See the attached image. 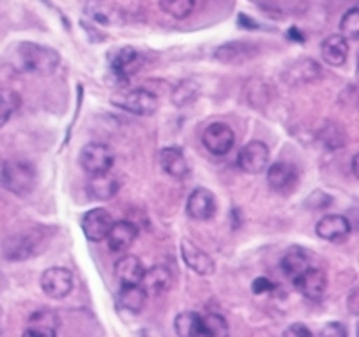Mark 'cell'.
I'll return each instance as SVG.
<instances>
[{
  "label": "cell",
  "mask_w": 359,
  "mask_h": 337,
  "mask_svg": "<svg viewBox=\"0 0 359 337\" xmlns=\"http://www.w3.org/2000/svg\"><path fill=\"white\" fill-rule=\"evenodd\" d=\"M62 63V56L53 47L41 43H33V41H22L15 53V65L20 70L36 76H50L57 70Z\"/></svg>",
  "instance_id": "obj_1"
},
{
  "label": "cell",
  "mask_w": 359,
  "mask_h": 337,
  "mask_svg": "<svg viewBox=\"0 0 359 337\" xmlns=\"http://www.w3.org/2000/svg\"><path fill=\"white\" fill-rule=\"evenodd\" d=\"M0 183L13 194L27 195L36 187V171L24 160H8L0 165Z\"/></svg>",
  "instance_id": "obj_2"
},
{
  "label": "cell",
  "mask_w": 359,
  "mask_h": 337,
  "mask_svg": "<svg viewBox=\"0 0 359 337\" xmlns=\"http://www.w3.org/2000/svg\"><path fill=\"white\" fill-rule=\"evenodd\" d=\"M110 102L118 110L128 111L139 117H149L158 110V97L153 90L137 88L128 92H118L110 97Z\"/></svg>",
  "instance_id": "obj_3"
},
{
  "label": "cell",
  "mask_w": 359,
  "mask_h": 337,
  "mask_svg": "<svg viewBox=\"0 0 359 337\" xmlns=\"http://www.w3.org/2000/svg\"><path fill=\"white\" fill-rule=\"evenodd\" d=\"M43 246L45 235H41L38 230H25L9 235L2 244V253L8 260L20 262V260L33 259L43 249Z\"/></svg>",
  "instance_id": "obj_4"
},
{
  "label": "cell",
  "mask_w": 359,
  "mask_h": 337,
  "mask_svg": "<svg viewBox=\"0 0 359 337\" xmlns=\"http://www.w3.org/2000/svg\"><path fill=\"white\" fill-rule=\"evenodd\" d=\"M115 156L107 144L90 142L79 153V165L85 172L92 174H102V172L111 171Z\"/></svg>",
  "instance_id": "obj_5"
},
{
  "label": "cell",
  "mask_w": 359,
  "mask_h": 337,
  "mask_svg": "<svg viewBox=\"0 0 359 337\" xmlns=\"http://www.w3.org/2000/svg\"><path fill=\"white\" fill-rule=\"evenodd\" d=\"M205 149L214 156H226L236 146V133L224 122H212L201 137Z\"/></svg>",
  "instance_id": "obj_6"
},
{
  "label": "cell",
  "mask_w": 359,
  "mask_h": 337,
  "mask_svg": "<svg viewBox=\"0 0 359 337\" xmlns=\"http://www.w3.org/2000/svg\"><path fill=\"white\" fill-rule=\"evenodd\" d=\"M237 165L246 174H261L269 165V147L261 140H252L239 151Z\"/></svg>",
  "instance_id": "obj_7"
},
{
  "label": "cell",
  "mask_w": 359,
  "mask_h": 337,
  "mask_svg": "<svg viewBox=\"0 0 359 337\" xmlns=\"http://www.w3.org/2000/svg\"><path fill=\"white\" fill-rule=\"evenodd\" d=\"M40 285L41 291L49 298L54 300H62L70 294L74 287V275L70 273V269L67 268H49L41 273L40 277Z\"/></svg>",
  "instance_id": "obj_8"
},
{
  "label": "cell",
  "mask_w": 359,
  "mask_h": 337,
  "mask_svg": "<svg viewBox=\"0 0 359 337\" xmlns=\"http://www.w3.org/2000/svg\"><path fill=\"white\" fill-rule=\"evenodd\" d=\"M257 54L259 47L252 41H229L214 50V60L223 65H245Z\"/></svg>",
  "instance_id": "obj_9"
},
{
  "label": "cell",
  "mask_w": 359,
  "mask_h": 337,
  "mask_svg": "<svg viewBox=\"0 0 359 337\" xmlns=\"http://www.w3.org/2000/svg\"><path fill=\"white\" fill-rule=\"evenodd\" d=\"M266 181L269 188L278 194H290L298 181V171L293 163L277 162L266 167Z\"/></svg>",
  "instance_id": "obj_10"
},
{
  "label": "cell",
  "mask_w": 359,
  "mask_h": 337,
  "mask_svg": "<svg viewBox=\"0 0 359 337\" xmlns=\"http://www.w3.org/2000/svg\"><path fill=\"white\" fill-rule=\"evenodd\" d=\"M114 224V217L107 208H92L81 217V230L92 242H101L107 239V233Z\"/></svg>",
  "instance_id": "obj_11"
},
{
  "label": "cell",
  "mask_w": 359,
  "mask_h": 337,
  "mask_svg": "<svg viewBox=\"0 0 359 337\" xmlns=\"http://www.w3.org/2000/svg\"><path fill=\"white\" fill-rule=\"evenodd\" d=\"M140 61H142V56L133 47H121L108 54V65L117 79L131 78L139 70Z\"/></svg>",
  "instance_id": "obj_12"
},
{
  "label": "cell",
  "mask_w": 359,
  "mask_h": 337,
  "mask_svg": "<svg viewBox=\"0 0 359 337\" xmlns=\"http://www.w3.org/2000/svg\"><path fill=\"white\" fill-rule=\"evenodd\" d=\"M322 67L316 63L311 57H300L294 63L286 67L284 74H282V78L287 85L291 86H298V85H307V83H314L318 81L322 78Z\"/></svg>",
  "instance_id": "obj_13"
},
{
  "label": "cell",
  "mask_w": 359,
  "mask_h": 337,
  "mask_svg": "<svg viewBox=\"0 0 359 337\" xmlns=\"http://www.w3.org/2000/svg\"><path fill=\"white\" fill-rule=\"evenodd\" d=\"M293 285L298 293L309 300H320L327 291V277L322 269L307 268L293 278Z\"/></svg>",
  "instance_id": "obj_14"
},
{
  "label": "cell",
  "mask_w": 359,
  "mask_h": 337,
  "mask_svg": "<svg viewBox=\"0 0 359 337\" xmlns=\"http://www.w3.org/2000/svg\"><path fill=\"white\" fill-rule=\"evenodd\" d=\"M217 203L214 194L208 188L198 187L191 192L187 199V216L194 221H208L216 216Z\"/></svg>",
  "instance_id": "obj_15"
},
{
  "label": "cell",
  "mask_w": 359,
  "mask_h": 337,
  "mask_svg": "<svg viewBox=\"0 0 359 337\" xmlns=\"http://www.w3.org/2000/svg\"><path fill=\"white\" fill-rule=\"evenodd\" d=\"M182 259H184L185 266H187L191 271H194L200 277H210L216 271V262L208 253H205L203 249L198 248L196 244L189 242V240H182Z\"/></svg>",
  "instance_id": "obj_16"
},
{
  "label": "cell",
  "mask_w": 359,
  "mask_h": 337,
  "mask_svg": "<svg viewBox=\"0 0 359 337\" xmlns=\"http://www.w3.org/2000/svg\"><path fill=\"white\" fill-rule=\"evenodd\" d=\"M316 235L323 240H329V242H341V240L347 239L352 232L351 221L345 216H339V214H329V216H323L322 219L316 223Z\"/></svg>",
  "instance_id": "obj_17"
},
{
  "label": "cell",
  "mask_w": 359,
  "mask_h": 337,
  "mask_svg": "<svg viewBox=\"0 0 359 337\" xmlns=\"http://www.w3.org/2000/svg\"><path fill=\"white\" fill-rule=\"evenodd\" d=\"M60 316L54 312L53 309H38L34 310L27 319V326H25L24 333H29V336H47L54 337L57 336V330H60Z\"/></svg>",
  "instance_id": "obj_18"
},
{
  "label": "cell",
  "mask_w": 359,
  "mask_h": 337,
  "mask_svg": "<svg viewBox=\"0 0 359 337\" xmlns=\"http://www.w3.org/2000/svg\"><path fill=\"white\" fill-rule=\"evenodd\" d=\"M139 237V230L130 221H114L107 233V242L110 252L123 253L133 246V242Z\"/></svg>",
  "instance_id": "obj_19"
},
{
  "label": "cell",
  "mask_w": 359,
  "mask_h": 337,
  "mask_svg": "<svg viewBox=\"0 0 359 337\" xmlns=\"http://www.w3.org/2000/svg\"><path fill=\"white\" fill-rule=\"evenodd\" d=\"M144 271V264L135 255H124L114 266V275L121 285L142 284Z\"/></svg>",
  "instance_id": "obj_20"
},
{
  "label": "cell",
  "mask_w": 359,
  "mask_h": 337,
  "mask_svg": "<svg viewBox=\"0 0 359 337\" xmlns=\"http://www.w3.org/2000/svg\"><path fill=\"white\" fill-rule=\"evenodd\" d=\"M140 285L146 289L147 294L151 293V294H155V296H158V294L168 293L172 285L171 269H169L165 264L153 266L151 269L144 271V278H142V284Z\"/></svg>",
  "instance_id": "obj_21"
},
{
  "label": "cell",
  "mask_w": 359,
  "mask_h": 337,
  "mask_svg": "<svg viewBox=\"0 0 359 337\" xmlns=\"http://www.w3.org/2000/svg\"><path fill=\"white\" fill-rule=\"evenodd\" d=\"M160 165L165 174L176 179H184L189 174V162L180 147H163L160 151Z\"/></svg>",
  "instance_id": "obj_22"
},
{
  "label": "cell",
  "mask_w": 359,
  "mask_h": 337,
  "mask_svg": "<svg viewBox=\"0 0 359 337\" xmlns=\"http://www.w3.org/2000/svg\"><path fill=\"white\" fill-rule=\"evenodd\" d=\"M322 57L327 65L341 67L347 63L348 40L341 34H331L322 43Z\"/></svg>",
  "instance_id": "obj_23"
},
{
  "label": "cell",
  "mask_w": 359,
  "mask_h": 337,
  "mask_svg": "<svg viewBox=\"0 0 359 337\" xmlns=\"http://www.w3.org/2000/svg\"><path fill=\"white\" fill-rule=\"evenodd\" d=\"M118 188H121V181L117 179V176L110 174V171L102 172V174H92L88 181V192L101 201L115 198Z\"/></svg>",
  "instance_id": "obj_24"
},
{
  "label": "cell",
  "mask_w": 359,
  "mask_h": 337,
  "mask_svg": "<svg viewBox=\"0 0 359 337\" xmlns=\"http://www.w3.org/2000/svg\"><path fill=\"white\" fill-rule=\"evenodd\" d=\"M146 289L140 284L137 285H121V293H118V300L124 309L131 314H140L147 303Z\"/></svg>",
  "instance_id": "obj_25"
},
{
  "label": "cell",
  "mask_w": 359,
  "mask_h": 337,
  "mask_svg": "<svg viewBox=\"0 0 359 337\" xmlns=\"http://www.w3.org/2000/svg\"><path fill=\"white\" fill-rule=\"evenodd\" d=\"M175 332L182 337H205L201 316L198 312H180L175 317Z\"/></svg>",
  "instance_id": "obj_26"
},
{
  "label": "cell",
  "mask_w": 359,
  "mask_h": 337,
  "mask_svg": "<svg viewBox=\"0 0 359 337\" xmlns=\"http://www.w3.org/2000/svg\"><path fill=\"white\" fill-rule=\"evenodd\" d=\"M307 268H309V259H307V255L302 249L298 248L290 249L280 260L282 273H284L287 278H291V280H293L294 277H298L300 273L306 271Z\"/></svg>",
  "instance_id": "obj_27"
},
{
  "label": "cell",
  "mask_w": 359,
  "mask_h": 337,
  "mask_svg": "<svg viewBox=\"0 0 359 337\" xmlns=\"http://www.w3.org/2000/svg\"><path fill=\"white\" fill-rule=\"evenodd\" d=\"M200 85L194 79H184L171 92V102L176 108H185L200 97Z\"/></svg>",
  "instance_id": "obj_28"
},
{
  "label": "cell",
  "mask_w": 359,
  "mask_h": 337,
  "mask_svg": "<svg viewBox=\"0 0 359 337\" xmlns=\"http://www.w3.org/2000/svg\"><path fill=\"white\" fill-rule=\"evenodd\" d=\"M22 104L20 95L11 88L0 86V128H4L13 117V114L18 110V106Z\"/></svg>",
  "instance_id": "obj_29"
},
{
  "label": "cell",
  "mask_w": 359,
  "mask_h": 337,
  "mask_svg": "<svg viewBox=\"0 0 359 337\" xmlns=\"http://www.w3.org/2000/svg\"><path fill=\"white\" fill-rule=\"evenodd\" d=\"M320 140H322V144L327 149L336 151L345 146L347 135L341 130V126H338L334 122H327L325 126L322 128V131H320Z\"/></svg>",
  "instance_id": "obj_30"
},
{
  "label": "cell",
  "mask_w": 359,
  "mask_h": 337,
  "mask_svg": "<svg viewBox=\"0 0 359 337\" xmlns=\"http://www.w3.org/2000/svg\"><path fill=\"white\" fill-rule=\"evenodd\" d=\"M160 8L175 20H185L194 11V0H160Z\"/></svg>",
  "instance_id": "obj_31"
},
{
  "label": "cell",
  "mask_w": 359,
  "mask_h": 337,
  "mask_svg": "<svg viewBox=\"0 0 359 337\" xmlns=\"http://www.w3.org/2000/svg\"><path fill=\"white\" fill-rule=\"evenodd\" d=\"M201 325H203L205 336H214V337H224L230 333L229 323L219 314H207L201 316Z\"/></svg>",
  "instance_id": "obj_32"
},
{
  "label": "cell",
  "mask_w": 359,
  "mask_h": 337,
  "mask_svg": "<svg viewBox=\"0 0 359 337\" xmlns=\"http://www.w3.org/2000/svg\"><path fill=\"white\" fill-rule=\"evenodd\" d=\"M339 29H341V36H345L347 40H358L359 36V9L352 8L348 9L345 15L341 17L339 22Z\"/></svg>",
  "instance_id": "obj_33"
},
{
  "label": "cell",
  "mask_w": 359,
  "mask_h": 337,
  "mask_svg": "<svg viewBox=\"0 0 359 337\" xmlns=\"http://www.w3.org/2000/svg\"><path fill=\"white\" fill-rule=\"evenodd\" d=\"M86 15H88V17L92 18V22H95V24H101V25L114 24V9L99 6L95 4V2L92 8H86Z\"/></svg>",
  "instance_id": "obj_34"
},
{
  "label": "cell",
  "mask_w": 359,
  "mask_h": 337,
  "mask_svg": "<svg viewBox=\"0 0 359 337\" xmlns=\"http://www.w3.org/2000/svg\"><path fill=\"white\" fill-rule=\"evenodd\" d=\"M252 289H253V293H255V294H269V293H273L275 289H277V285L269 280V278L259 277V278H255V280H253Z\"/></svg>",
  "instance_id": "obj_35"
},
{
  "label": "cell",
  "mask_w": 359,
  "mask_h": 337,
  "mask_svg": "<svg viewBox=\"0 0 359 337\" xmlns=\"http://www.w3.org/2000/svg\"><path fill=\"white\" fill-rule=\"evenodd\" d=\"M320 336L325 337H345L347 336V329L341 325V323H336V321H331V323H327L325 326L322 329Z\"/></svg>",
  "instance_id": "obj_36"
},
{
  "label": "cell",
  "mask_w": 359,
  "mask_h": 337,
  "mask_svg": "<svg viewBox=\"0 0 359 337\" xmlns=\"http://www.w3.org/2000/svg\"><path fill=\"white\" fill-rule=\"evenodd\" d=\"M284 336L286 337H311L313 336V332H311V330L307 329L304 323H294V325L287 326V329L284 330Z\"/></svg>",
  "instance_id": "obj_37"
},
{
  "label": "cell",
  "mask_w": 359,
  "mask_h": 337,
  "mask_svg": "<svg viewBox=\"0 0 359 337\" xmlns=\"http://www.w3.org/2000/svg\"><path fill=\"white\" fill-rule=\"evenodd\" d=\"M348 310H351V314H354V316H358V312H359V303H358V287L352 289L351 294H348Z\"/></svg>",
  "instance_id": "obj_38"
},
{
  "label": "cell",
  "mask_w": 359,
  "mask_h": 337,
  "mask_svg": "<svg viewBox=\"0 0 359 337\" xmlns=\"http://www.w3.org/2000/svg\"><path fill=\"white\" fill-rule=\"evenodd\" d=\"M351 165H352V171H354V178H358V155L352 156Z\"/></svg>",
  "instance_id": "obj_39"
}]
</instances>
